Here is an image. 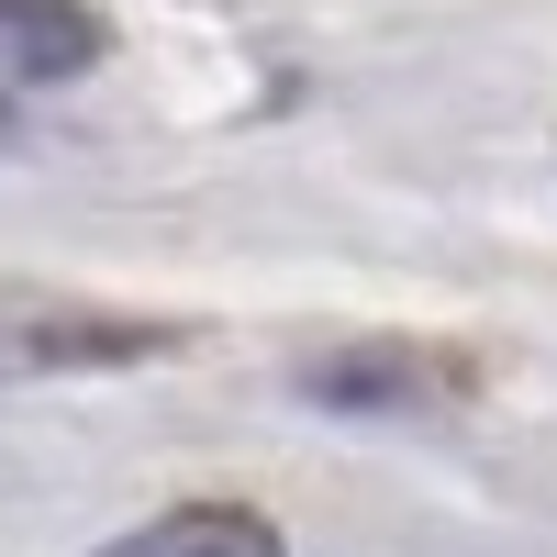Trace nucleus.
<instances>
[{
    "instance_id": "f257e3e1",
    "label": "nucleus",
    "mask_w": 557,
    "mask_h": 557,
    "mask_svg": "<svg viewBox=\"0 0 557 557\" xmlns=\"http://www.w3.org/2000/svg\"><path fill=\"white\" fill-rule=\"evenodd\" d=\"M190 323H146V312H89V301H45V290H0V368H146L168 357Z\"/></svg>"
},
{
    "instance_id": "f03ea898",
    "label": "nucleus",
    "mask_w": 557,
    "mask_h": 557,
    "mask_svg": "<svg viewBox=\"0 0 557 557\" xmlns=\"http://www.w3.org/2000/svg\"><path fill=\"white\" fill-rule=\"evenodd\" d=\"M457 391H469V357H446V346H346L301 368V401L323 412H435Z\"/></svg>"
},
{
    "instance_id": "7ed1b4c3",
    "label": "nucleus",
    "mask_w": 557,
    "mask_h": 557,
    "mask_svg": "<svg viewBox=\"0 0 557 557\" xmlns=\"http://www.w3.org/2000/svg\"><path fill=\"white\" fill-rule=\"evenodd\" d=\"M101 57H112V23L89 0H0V78L57 89V78H89Z\"/></svg>"
},
{
    "instance_id": "20e7f679",
    "label": "nucleus",
    "mask_w": 557,
    "mask_h": 557,
    "mask_svg": "<svg viewBox=\"0 0 557 557\" xmlns=\"http://www.w3.org/2000/svg\"><path fill=\"white\" fill-rule=\"evenodd\" d=\"M101 557H290V535L268 513H246V502H178V513L112 535Z\"/></svg>"
}]
</instances>
